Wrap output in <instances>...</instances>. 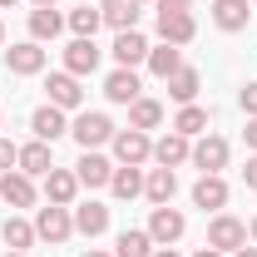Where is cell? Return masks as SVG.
<instances>
[{"instance_id": "cell-1", "label": "cell", "mask_w": 257, "mask_h": 257, "mask_svg": "<svg viewBox=\"0 0 257 257\" xmlns=\"http://www.w3.org/2000/svg\"><path fill=\"white\" fill-rule=\"evenodd\" d=\"M109 144H114V163H124V168H139V163L154 159V139L144 128H119Z\"/></svg>"}, {"instance_id": "cell-2", "label": "cell", "mask_w": 257, "mask_h": 257, "mask_svg": "<svg viewBox=\"0 0 257 257\" xmlns=\"http://www.w3.org/2000/svg\"><path fill=\"white\" fill-rule=\"evenodd\" d=\"M69 232H74V213L69 208H60V203L35 208V237L40 242H69Z\"/></svg>"}, {"instance_id": "cell-3", "label": "cell", "mask_w": 257, "mask_h": 257, "mask_svg": "<svg viewBox=\"0 0 257 257\" xmlns=\"http://www.w3.org/2000/svg\"><path fill=\"white\" fill-rule=\"evenodd\" d=\"M69 134H74V144L79 149H104L119 128L109 124V114H99V109H89V114H79L74 124H69Z\"/></svg>"}, {"instance_id": "cell-4", "label": "cell", "mask_w": 257, "mask_h": 257, "mask_svg": "<svg viewBox=\"0 0 257 257\" xmlns=\"http://www.w3.org/2000/svg\"><path fill=\"white\" fill-rule=\"evenodd\" d=\"M183 232H188V218H183L173 203L154 208V218H149V237H154V247H173Z\"/></svg>"}, {"instance_id": "cell-5", "label": "cell", "mask_w": 257, "mask_h": 257, "mask_svg": "<svg viewBox=\"0 0 257 257\" xmlns=\"http://www.w3.org/2000/svg\"><path fill=\"white\" fill-rule=\"evenodd\" d=\"M208 247H218V252H237V247H247V223L232 218V213H218V218L208 223Z\"/></svg>"}, {"instance_id": "cell-6", "label": "cell", "mask_w": 257, "mask_h": 257, "mask_svg": "<svg viewBox=\"0 0 257 257\" xmlns=\"http://www.w3.org/2000/svg\"><path fill=\"white\" fill-rule=\"evenodd\" d=\"M45 94H50L45 104H55V109H64V114L84 104V89H79V79H74L69 69H60V74H50V79H45Z\"/></svg>"}, {"instance_id": "cell-7", "label": "cell", "mask_w": 257, "mask_h": 257, "mask_svg": "<svg viewBox=\"0 0 257 257\" xmlns=\"http://www.w3.org/2000/svg\"><path fill=\"white\" fill-rule=\"evenodd\" d=\"M188 163H198L203 173H223V168H227V139H218V134H198Z\"/></svg>"}, {"instance_id": "cell-8", "label": "cell", "mask_w": 257, "mask_h": 257, "mask_svg": "<svg viewBox=\"0 0 257 257\" xmlns=\"http://www.w3.org/2000/svg\"><path fill=\"white\" fill-rule=\"evenodd\" d=\"M74 178H79V188H109V178H114V163L104 159L99 149H84V159L74 163Z\"/></svg>"}, {"instance_id": "cell-9", "label": "cell", "mask_w": 257, "mask_h": 257, "mask_svg": "<svg viewBox=\"0 0 257 257\" xmlns=\"http://www.w3.org/2000/svg\"><path fill=\"white\" fill-rule=\"evenodd\" d=\"M64 69H69L74 79L94 74V69H99V45H94V40H79V35H74V40L64 45Z\"/></svg>"}, {"instance_id": "cell-10", "label": "cell", "mask_w": 257, "mask_h": 257, "mask_svg": "<svg viewBox=\"0 0 257 257\" xmlns=\"http://www.w3.org/2000/svg\"><path fill=\"white\" fill-rule=\"evenodd\" d=\"M193 208H203V213H223V208H227L223 173H203V178L193 183Z\"/></svg>"}, {"instance_id": "cell-11", "label": "cell", "mask_w": 257, "mask_h": 257, "mask_svg": "<svg viewBox=\"0 0 257 257\" xmlns=\"http://www.w3.org/2000/svg\"><path fill=\"white\" fill-rule=\"evenodd\" d=\"M0 203H5V208H30L35 203V178L20 173V168L0 173Z\"/></svg>"}, {"instance_id": "cell-12", "label": "cell", "mask_w": 257, "mask_h": 257, "mask_svg": "<svg viewBox=\"0 0 257 257\" xmlns=\"http://www.w3.org/2000/svg\"><path fill=\"white\" fill-rule=\"evenodd\" d=\"M5 64H10V74H40V69H45V45L20 40V45L5 50Z\"/></svg>"}, {"instance_id": "cell-13", "label": "cell", "mask_w": 257, "mask_h": 257, "mask_svg": "<svg viewBox=\"0 0 257 257\" xmlns=\"http://www.w3.org/2000/svg\"><path fill=\"white\" fill-rule=\"evenodd\" d=\"M74 198H79V178H74L69 168H50V173H45V203L74 208Z\"/></svg>"}, {"instance_id": "cell-14", "label": "cell", "mask_w": 257, "mask_h": 257, "mask_svg": "<svg viewBox=\"0 0 257 257\" xmlns=\"http://www.w3.org/2000/svg\"><path fill=\"white\" fill-rule=\"evenodd\" d=\"M114 60H119V69H139L149 60V40L139 30H119L114 35Z\"/></svg>"}, {"instance_id": "cell-15", "label": "cell", "mask_w": 257, "mask_h": 257, "mask_svg": "<svg viewBox=\"0 0 257 257\" xmlns=\"http://www.w3.org/2000/svg\"><path fill=\"white\" fill-rule=\"evenodd\" d=\"M30 128H35V139L55 144V139L69 134V119H64V109H55V104H40V109L30 114Z\"/></svg>"}, {"instance_id": "cell-16", "label": "cell", "mask_w": 257, "mask_h": 257, "mask_svg": "<svg viewBox=\"0 0 257 257\" xmlns=\"http://www.w3.org/2000/svg\"><path fill=\"white\" fill-rule=\"evenodd\" d=\"M173 193H178V173H173V168H149V173H144V198H149L154 208L173 203Z\"/></svg>"}, {"instance_id": "cell-17", "label": "cell", "mask_w": 257, "mask_h": 257, "mask_svg": "<svg viewBox=\"0 0 257 257\" xmlns=\"http://www.w3.org/2000/svg\"><path fill=\"white\" fill-rule=\"evenodd\" d=\"M188 154H193V139L173 134V128L154 144V163H159V168H178V163H188Z\"/></svg>"}, {"instance_id": "cell-18", "label": "cell", "mask_w": 257, "mask_h": 257, "mask_svg": "<svg viewBox=\"0 0 257 257\" xmlns=\"http://www.w3.org/2000/svg\"><path fill=\"white\" fill-rule=\"evenodd\" d=\"M99 15L104 25L119 35V30H139V0H99Z\"/></svg>"}, {"instance_id": "cell-19", "label": "cell", "mask_w": 257, "mask_h": 257, "mask_svg": "<svg viewBox=\"0 0 257 257\" xmlns=\"http://www.w3.org/2000/svg\"><path fill=\"white\" fill-rule=\"evenodd\" d=\"M247 20H252V10H247V0H213V25L227 35L247 30Z\"/></svg>"}, {"instance_id": "cell-20", "label": "cell", "mask_w": 257, "mask_h": 257, "mask_svg": "<svg viewBox=\"0 0 257 257\" xmlns=\"http://www.w3.org/2000/svg\"><path fill=\"white\" fill-rule=\"evenodd\" d=\"M193 35H198V20H193V10L188 15H159V40L163 45H193Z\"/></svg>"}, {"instance_id": "cell-21", "label": "cell", "mask_w": 257, "mask_h": 257, "mask_svg": "<svg viewBox=\"0 0 257 257\" xmlns=\"http://www.w3.org/2000/svg\"><path fill=\"white\" fill-rule=\"evenodd\" d=\"M163 84H168V99H173V104H193L198 89H203V74H198L193 64H183V69H173Z\"/></svg>"}, {"instance_id": "cell-22", "label": "cell", "mask_w": 257, "mask_h": 257, "mask_svg": "<svg viewBox=\"0 0 257 257\" xmlns=\"http://www.w3.org/2000/svg\"><path fill=\"white\" fill-rule=\"evenodd\" d=\"M15 168H20V173H30V178H45V173L55 168V154H50V144H45V139L25 144V149H20V159H15Z\"/></svg>"}, {"instance_id": "cell-23", "label": "cell", "mask_w": 257, "mask_h": 257, "mask_svg": "<svg viewBox=\"0 0 257 257\" xmlns=\"http://www.w3.org/2000/svg\"><path fill=\"white\" fill-rule=\"evenodd\" d=\"M69 213H74V232H84V237L109 232V208H104V203H79V208H69Z\"/></svg>"}, {"instance_id": "cell-24", "label": "cell", "mask_w": 257, "mask_h": 257, "mask_svg": "<svg viewBox=\"0 0 257 257\" xmlns=\"http://www.w3.org/2000/svg\"><path fill=\"white\" fill-rule=\"evenodd\" d=\"M154 237H149V227H124L119 237H114V257H154Z\"/></svg>"}, {"instance_id": "cell-25", "label": "cell", "mask_w": 257, "mask_h": 257, "mask_svg": "<svg viewBox=\"0 0 257 257\" xmlns=\"http://www.w3.org/2000/svg\"><path fill=\"white\" fill-rule=\"evenodd\" d=\"M60 30H64V15L55 10V5H35V10H30V40H35V45L55 40Z\"/></svg>"}, {"instance_id": "cell-26", "label": "cell", "mask_w": 257, "mask_h": 257, "mask_svg": "<svg viewBox=\"0 0 257 257\" xmlns=\"http://www.w3.org/2000/svg\"><path fill=\"white\" fill-rule=\"evenodd\" d=\"M139 89H144V84H139V74H134V69H114V74L104 79L109 104H134V99H139Z\"/></svg>"}, {"instance_id": "cell-27", "label": "cell", "mask_w": 257, "mask_h": 257, "mask_svg": "<svg viewBox=\"0 0 257 257\" xmlns=\"http://www.w3.org/2000/svg\"><path fill=\"white\" fill-rule=\"evenodd\" d=\"M163 124V104L159 99H134V104H128V128H144V134H149V128H159Z\"/></svg>"}, {"instance_id": "cell-28", "label": "cell", "mask_w": 257, "mask_h": 257, "mask_svg": "<svg viewBox=\"0 0 257 257\" xmlns=\"http://www.w3.org/2000/svg\"><path fill=\"white\" fill-rule=\"evenodd\" d=\"M109 193L114 198H139L144 193V168H124V163H114V178H109Z\"/></svg>"}, {"instance_id": "cell-29", "label": "cell", "mask_w": 257, "mask_h": 257, "mask_svg": "<svg viewBox=\"0 0 257 257\" xmlns=\"http://www.w3.org/2000/svg\"><path fill=\"white\" fill-rule=\"evenodd\" d=\"M144 64H149L159 79H168L173 69H183V50H178V45H149V60Z\"/></svg>"}, {"instance_id": "cell-30", "label": "cell", "mask_w": 257, "mask_h": 257, "mask_svg": "<svg viewBox=\"0 0 257 257\" xmlns=\"http://www.w3.org/2000/svg\"><path fill=\"white\" fill-rule=\"evenodd\" d=\"M64 25L79 35V40H94V30L104 25V15H99V5H74V10L64 15Z\"/></svg>"}, {"instance_id": "cell-31", "label": "cell", "mask_w": 257, "mask_h": 257, "mask_svg": "<svg viewBox=\"0 0 257 257\" xmlns=\"http://www.w3.org/2000/svg\"><path fill=\"white\" fill-rule=\"evenodd\" d=\"M173 134H183V139L208 134V109H203V104H183V109H178V119H173Z\"/></svg>"}, {"instance_id": "cell-32", "label": "cell", "mask_w": 257, "mask_h": 257, "mask_svg": "<svg viewBox=\"0 0 257 257\" xmlns=\"http://www.w3.org/2000/svg\"><path fill=\"white\" fill-rule=\"evenodd\" d=\"M0 237H5V247H10V252H25V247L35 242V223H25V218H5Z\"/></svg>"}, {"instance_id": "cell-33", "label": "cell", "mask_w": 257, "mask_h": 257, "mask_svg": "<svg viewBox=\"0 0 257 257\" xmlns=\"http://www.w3.org/2000/svg\"><path fill=\"white\" fill-rule=\"evenodd\" d=\"M237 99H242V114L257 119V79H252V84H242V94H237Z\"/></svg>"}, {"instance_id": "cell-34", "label": "cell", "mask_w": 257, "mask_h": 257, "mask_svg": "<svg viewBox=\"0 0 257 257\" xmlns=\"http://www.w3.org/2000/svg\"><path fill=\"white\" fill-rule=\"evenodd\" d=\"M15 159H20V149H15L10 139H0V173H10V168H15Z\"/></svg>"}, {"instance_id": "cell-35", "label": "cell", "mask_w": 257, "mask_h": 257, "mask_svg": "<svg viewBox=\"0 0 257 257\" xmlns=\"http://www.w3.org/2000/svg\"><path fill=\"white\" fill-rule=\"evenodd\" d=\"M159 5V15H188L193 10V0H154Z\"/></svg>"}, {"instance_id": "cell-36", "label": "cell", "mask_w": 257, "mask_h": 257, "mask_svg": "<svg viewBox=\"0 0 257 257\" xmlns=\"http://www.w3.org/2000/svg\"><path fill=\"white\" fill-rule=\"evenodd\" d=\"M242 183H247V188L257 193V154H252V159H247V168H242Z\"/></svg>"}, {"instance_id": "cell-37", "label": "cell", "mask_w": 257, "mask_h": 257, "mask_svg": "<svg viewBox=\"0 0 257 257\" xmlns=\"http://www.w3.org/2000/svg\"><path fill=\"white\" fill-rule=\"evenodd\" d=\"M242 139H247V149L257 154V119H247V128H242Z\"/></svg>"}, {"instance_id": "cell-38", "label": "cell", "mask_w": 257, "mask_h": 257, "mask_svg": "<svg viewBox=\"0 0 257 257\" xmlns=\"http://www.w3.org/2000/svg\"><path fill=\"white\" fill-rule=\"evenodd\" d=\"M193 257H227V252H218V247H198Z\"/></svg>"}, {"instance_id": "cell-39", "label": "cell", "mask_w": 257, "mask_h": 257, "mask_svg": "<svg viewBox=\"0 0 257 257\" xmlns=\"http://www.w3.org/2000/svg\"><path fill=\"white\" fill-rule=\"evenodd\" d=\"M227 257H257V247H237V252H227Z\"/></svg>"}, {"instance_id": "cell-40", "label": "cell", "mask_w": 257, "mask_h": 257, "mask_svg": "<svg viewBox=\"0 0 257 257\" xmlns=\"http://www.w3.org/2000/svg\"><path fill=\"white\" fill-rule=\"evenodd\" d=\"M154 257H178V252H173V247H159V252H154Z\"/></svg>"}, {"instance_id": "cell-41", "label": "cell", "mask_w": 257, "mask_h": 257, "mask_svg": "<svg viewBox=\"0 0 257 257\" xmlns=\"http://www.w3.org/2000/svg\"><path fill=\"white\" fill-rule=\"evenodd\" d=\"M84 257H114V252H99V247H89V252H84Z\"/></svg>"}, {"instance_id": "cell-42", "label": "cell", "mask_w": 257, "mask_h": 257, "mask_svg": "<svg viewBox=\"0 0 257 257\" xmlns=\"http://www.w3.org/2000/svg\"><path fill=\"white\" fill-rule=\"evenodd\" d=\"M247 232H252V242H257V218H252V227H247Z\"/></svg>"}, {"instance_id": "cell-43", "label": "cell", "mask_w": 257, "mask_h": 257, "mask_svg": "<svg viewBox=\"0 0 257 257\" xmlns=\"http://www.w3.org/2000/svg\"><path fill=\"white\" fill-rule=\"evenodd\" d=\"M10 5H15V0H0V10H10Z\"/></svg>"}, {"instance_id": "cell-44", "label": "cell", "mask_w": 257, "mask_h": 257, "mask_svg": "<svg viewBox=\"0 0 257 257\" xmlns=\"http://www.w3.org/2000/svg\"><path fill=\"white\" fill-rule=\"evenodd\" d=\"M30 5H55V0H30Z\"/></svg>"}, {"instance_id": "cell-45", "label": "cell", "mask_w": 257, "mask_h": 257, "mask_svg": "<svg viewBox=\"0 0 257 257\" xmlns=\"http://www.w3.org/2000/svg\"><path fill=\"white\" fill-rule=\"evenodd\" d=\"M0 45H5V25H0Z\"/></svg>"}, {"instance_id": "cell-46", "label": "cell", "mask_w": 257, "mask_h": 257, "mask_svg": "<svg viewBox=\"0 0 257 257\" xmlns=\"http://www.w3.org/2000/svg\"><path fill=\"white\" fill-rule=\"evenodd\" d=\"M5 257H25V252H5Z\"/></svg>"}, {"instance_id": "cell-47", "label": "cell", "mask_w": 257, "mask_h": 257, "mask_svg": "<svg viewBox=\"0 0 257 257\" xmlns=\"http://www.w3.org/2000/svg\"><path fill=\"white\" fill-rule=\"evenodd\" d=\"M139 5H144V0H139Z\"/></svg>"}]
</instances>
